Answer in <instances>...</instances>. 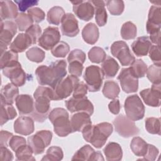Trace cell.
Listing matches in <instances>:
<instances>
[{"label":"cell","mask_w":161,"mask_h":161,"mask_svg":"<svg viewBox=\"0 0 161 161\" xmlns=\"http://www.w3.org/2000/svg\"><path fill=\"white\" fill-rule=\"evenodd\" d=\"M67 63L65 60H58L49 65L38 67L35 72L36 79L41 86H48L54 89L67 74Z\"/></svg>","instance_id":"obj_1"},{"label":"cell","mask_w":161,"mask_h":161,"mask_svg":"<svg viewBox=\"0 0 161 161\" xmlns=\"http://www.w3.org/2000/svg\"><path fill=\"white\" fill-rule=\"evenodd\" d=\"M33 97L35 99L34 109L30 115L35 121L43 123L48 116L50 101L54 99L53 89L47 86H38L33 94Z\"/></svg>","instance_id":"obj_2"},{"label":"cell","mask_w":161,"mask_h":161,"mask_svg":"<svg viewBox=\"0 0 161 161\" xmlns=\"http://www.w3.org/2000/svg\"><path fill=\"white\" fill-rule=\"evenodd\" d=\"M113 131L111 123L102 122L95 125H89L82 130V133L86 142L91 143L96 148H100L104 145Z\"/></svg>","instance_id":"obj_3"},{"label":"cell","mask_w":161,"mask_h":161,"mask_svg":"<svg viewBox=\"0 0 161 161\" xmlns=\"http://www.w3.org/2000/svg\"><path fill=\"white\" fill-rule=\"evenodd\" d=\"M48 118L53 126L54 132L60 137H65L72 133L69 114L62 108L53 109L48 114Z\"/></svg>","instance_id":"obj_4"},{"label":"cell","mask_w":161,"mask_h":161,"mask_svg":"<svg viewBox=\"0 0 161 161\" xmlns=\"http://www.w3.org/2000/svg\"><path fill=\"white\" fill-rule=\"evenodd\" d=\"M124 108L126 116L135 121L142 119L145 115V106L137 94L128 96L124 103Z\"/></svg>","instance_id":"obj_5"},{"label":"cell","mask_w":161,"mask_h":161,"mask_svg":"<svg viewBox=\"0 0 161 161\" xmlns=\"http://www.w3.org/2000/svg\"><path fill=\"white\" fill-rule=\"evenodd\" d=\"M113 124L117 133L123 138H128L136 136L140 132L134 121L123 114L116 116L113 119Z\"/></svg>","instance_id":"obj_6"},{"label":"cell","mask_w":161,"mask_h":161,"mask_svg":"<svg viewBox=\"0 0 161 161\" xmlns=\"http://www.w3.org/2000/svg\"><path fill=\"white\" fill-rule=\"evenodd\" d=\"M52 133L49 130H41L28 138V145L35 155L42 154L51 143Z\"/></svg>","instance_id":"obj_7"},{"label":"cell","mask_w":161,"mask_h":161,"mask_svg":"<svg viewBox=\"0 0 161 161\" xmlns=\"http://www.w3.org/2000/svg\"><path fill=\"white\" fill-rule=\"evenodd\" d=\"M79 82V78L73 75H70L64 78L53 89L54 94L53 100L59 101L68 97L73 92Z\"/></svg>","instance_id":"obj_8"},{"label":"cell","mask_w":161,"mask_h":161,"mask_svg":"<svg viewBox=\"0 0 161 161\" xmlns=\"http://www.w3.org/2000/svg\"><path fill=\"white\" fill-rule=\"evenodd\" d=\"M83 78L91 92H97L101 89L104 79L102 69L97 65H90L86 67Z\"/></svg>","instance_id":"obj_9"},{"label":"cell","mask_w":161,"mask_h":161,"mask_svg":"<svg viewBox=\"0 0 161 161\" xmlns=\"http://www.w3.org/2000/svg\"><path fill=\"white\" fill-rule=\"evenodd\" d=\"M110 50L111 54L118 59L123 66L130 65L135 60L127 43L124 41L114 42L111 45Z\"/></svg>","instance_id":"obj_10"},{"label":"cell","mask_w":161,"mask_h":161,"mask_svg":"<svg viewBox=\"0 0 161 161\" xmlns=\"http://www.w3.org/2000/svg\"><path fill=\"white\" fill-rule=\"evenodd\" d=\"M2 72L4 76L9 79L12 84L18 87L23 86L26 82V74L18 61L5 67L2 69Z\"/></svg>","instance_id":"obj_11"},{"label":"cell","mask_w":161,"mask_h":161,"mask_svg":"<svg viewBox=\"0 0 161 161\" xmlns=\"http://www.w3.org/2000/svg\"><path fill=\"white\" fill-rule=\"evenodd\" d=\"M60 33L57 27L48 26L39 38L38 45L43 49L50 50L60 42Z\"/></svg>","instance_id":"obj_12"},{"label":"cell","mask_w":161,"mask_h":161,"mask_svg":"<svg viewBox=\"0 0 161 161\" xmlns=\"http://www.w3.org/2000/svg\"><path fill=\"white\" fill-rule=\"evenodd\" d=\"M16 32L17 25L15 23L10 20L1 21V53L7 50L8 46L10 45L11 42Z\"/></svg>","instance_id":"obj_13"},{"label":"cell","mask_w":161,"mask_h":161,"mask_svg":"<svg viewBox=\"0 0 161 161\" xmlns=\"http://www.w3.org/2000/svg\"><path fill=\"white\" fill-rule=\"evenodd\" d=\"M65 104L70 113L85 112L90 116L94 113V106L86 96L82 98L70 97L65 101Z\"/></svg>","instance_id":"obj_14"},{"label":"cell","mask_w":161,"mask_h":161,"mask_svg":"<svg viewBox=\"0 0 161 161\" xmlns=\"http://www.w3.org/2000/svg\"><path fill=\"white\" fill-rule=\"evenodd\" d=\"M117 79L123 91L126 93L135 92L138 89V80L131 74L130 67L123 68Z\"/></svg>","instance_id":"obj_15"},{"label":"cell","mask_w":161,"mask_h":161,"mask_svg":"<svg viewBox=\"0 0 161 161\" xmlns=\"http://www.w3.org/2000/svg\"><path fill=\"white\" fill-rule=\"evenodd\" d=\"M73 4L74 14L81 20L87 21L91 20L94 14V8L90 1H70Z\"/></svg>","instance_id":"obj_16"},{"label":"cell","mask_w":161,"mask_h":161,"mask_svg":"<svg viewBox=\"0 0 161 161\" xmlns=\"http://www.w3.org/2000/svg\"><path fill=\"white\" fill-rule=\"evenodd\" d=\"M140 95L147 105L152 107H159L161 96L160 84H153L151 88L141 91Z\"/></svg>","instance_id":"obj_17"},{"label":"cell","mask_w":161,"mask_h":161,"mask_svg":"<svg viewBox=\"0 0 161 161\" xmlns=\"http://www.w3.org/2000/svg\"><path fill=\"white\" fill-rule=\"evenodd\" d=\"M61 31L64 35L74 37L79 33L78 21L75 16L70 13L65 14L61 22Z\"/></svg>","instance_id":"obj_18"},{"label":"cell","mask_w":161,"mask_h":161,"mask_svg":"<svg viewBox=\"0 0 161 161\" xmlns=\"http://www.w3.org/2000/svg\"><path fill=\"white\" fill-rule=\"evenodd\" d=\"M70 121L72 133L82 132L85 128L92 125L90 115L85 112H78L73 114Z\"/></svg>","instance_id":"obj_19"},{"label":"cell","mask_w":161,"mask_h":161,"mask_svg":"<svg viewBox=\"0 0 161 161\" xmlns=\"http://www.w3.org/2000/svg\"><path fill=\"white\" fill-rule=\"evenodd\" d=\"M34 121L31 117L20 116L14 122V130L22 135H29L34 131Z\"/></svg>","instance_id":"obj_20"},{"label":"cell","mask_w":161,"mask_h":161,"mask_svg":"<svg viewBox=\"0 0 161 161\" xmlns=\"http://www.w3.org/2000/svg\"><path fill=\"white\" fill-rule=\"evenodd\" d=\"M152 42L147 36L138 37L131 44V49L137 57H143L148 53Z\"/></svg>","instance_id":"obj_21"},{"label":"cell","mask_w":161,"mask_h":161,"mask_svg":"<svg viewBox=\"0 0 161 161\" xmlns=\"http://www.w3.org/2000/svg\"><path fill=\"white\" fill-rule=\"evenodd\" d=\"M16 106L20 114H30L34 109L33 97L28 94H20L16 97Z\"/></svg>","instance_id":"obj_22"},{"label":"cell","mask_w":161,"mask_h":161,"mask_svg":"<svg viewBox=\"0 0 161 161\" xmlns=\"http://www.w3.org/2000/svg\"><path fill=\"white\" fill-rule=\"evenodd\" d=\"M0 15L1 21L6 19H15L18 15L17 6L12 1H1Z\"/></svg>","instance_id":"obj_23"},{"label":"cell","mask_w":161,"mask_h":161,"mask_svg":"<svg viewBox=\"0 0 161 161\" xmlns=\"http://www.w3.org/2000/svg\"><path fill=\"white\" fill-rule=\"evenodd\" d=\"M32 42L30 36L26 33H19L9 45V49L16 53L25 51L31 45Z\"/></svg>","instance_id":"obj_24"},{"label":"cell","mask_w":161,"mask_h":161,"mask_svg":"<svg viewBox=\"0 0 161 161\" xmlns=\"http://www.w3.org/2000/svg\"><path fill=\"white\" fill-rule=\"evenodd\" d=\"M19 89L18 86L12 83L4 86L1 90V101L6 104H13L18 96Z\"/></svg>","instance_id":"obj_25"},{"label":"cell","mask_w":161,"mask_h":161,"mask_svg":"<svg viewBox=\"0 0 161 161\" xmlns=\"http://www.w3.org/2000/svg\"><path fill=\"white\" fill-rule=\"evenodd\" d=\"M103 152L108 161H119L123 157L122 148L116 142H109L104 148Z\"/></svg>","instance_id":"obj_26"},{"label":"cell","mask_w":161,"mask_h":161,"mask_svg":"<svg viewBox=\"0 0 161 161\" xmlns=\"http://www.w3.org/2000/svg\"><path fill=\"white\" fill-rule=\"evenodd\" d=\"M94 8L95 19L99 26H103L107 22L108 15L105 9L106 3L103 0L90 1Z\"/></svg>","instance_id":"obj_27"},{"label":"cell","mask_w":161,"mask_h":161,"mask_svg":"<svg viewBox=\"0 0 161 161\" xmlns=\"http://www.w3.org/2000/svg\"><path fill=\"white\" fill-rule=\"evenodd\" d=\"M99 36V29L93 23L87 24L82 30V36L84 42L90 45L95 44Z\"/></svg>","instance_id":"obj_28"},{"label":"cell","mask_w":161,"mask_h":161,"mask_svg":"<svg viewBox=\"0 0 161 161\" xmlns=\"http://www.w3.org/2000/svg\"><path fill=\"white\" fill-rule=\"evenodd\" d=\"M101 69L104 76L107 79H109L114 77L116 75L119 69V66L115 59L111 57H108L103 62Z\"/></svg>","instance_id":"obj_29"},{"label":"cell","mask_w":161,"mask_h":161,"mask_svg":"<svg viewBox=\"0 0 161 161\" xmlns=\"http://www.w3.org/2000/svg\"><path fill=\"white\" fill-rule=\"evenodd\" d=\"M130 148L136 156L144 157L147 152L148 143L142 138L135 136L131 140Z\"/></svg>","instance_id":"obj_30"},{"label":"cell","mask_w":161,"mask_h":161,"mask_svg":"<svg viewBox=\"0 0 161 161\" xmlns=\"http://www.w3.org/2000/svg\"><path fill=\"white\" fill-rule=\"evenodd\" d=\"M64 15L65 11L62 7L58 6H53L48 11L47 20L50 24L58 25L62 22Z\"/></svg>","instance_id":"obj_31"},{"label":"cell","mask_w":161,"mask_h":161,"mask_svg":"<svg viewBox=\"0 0 161 161\" xmlns=\"http://www.w3.org/2000/svg\"><path fill=\"white\" fill-rule=\"evenodd\" d=\"M16 116L17 113L12 104L1 101V126H3L9 119H14Z\"/></svg>","instance_id":"obj_32"},{"label":"cell","mask_w":161,"mask_h":161,"mask_svg":"<svg viewBox=\"0 0 161 161\" xmlns=\"http://www.w3.org/2000/svg\"><path fill=\"white\" fill-rule=\"evenodd\" d=\"M120 92L119 87L118 83L113 80H107L104 82L103 88V94L104 96L109 99H116Z\"/></svg>","instance_id":"obj_33"},{"label":"cell","mask_w":161,"mask_h":161,"mask_svg":"<svg viewBox=\"0 0 161 161\" xmlns=\"http://www.w3.org/2000/svg\"><path fill=\"white\" fill-rule=\"evenodd\" d=\"M95 150L89 145H85L73 155L72 160H92Z\"/></svg>","instance_id":"obj_34"},{"label":"cell","mask_w":161,"mask_h":161,"mask_svg":"<svg viewBox=\"0 0 161 161\" xmlns=\"http://www.w3.org/2000/svg\"><path fill=\"white\" fill-rule=\"evenodd\" d=\"M130 71L136 78L143 77L147 70V64L142 59H136L130 65Z\"/></svg>","instance_id":"obj_35"},{"label":"cell","mask_w":161,"mask_h":161,"mask_svg":"<svg viewBox=\"0 0 161 161\" xmlns=\"http://www.w3.org/2000/svg\"><path fill=\"white\" fill-rule=\"evenodd\" d=\"M121 36L124 40L134 39L137 33L136 26L131 21H127L123 24L121 28Z\"/></svg>","instance_id":"obj_36"},{"label":"cell","mask_w":161,"mask_h":161,"mask_svg":"<svg viewBox=\"0 0 161 161\" xmlns=\"http://www.w3.org/2000/svg\"><path fill=\"white\" fill-rule=\"evenodd\" d=\"M15 22L18 30L20 31H26L33 25V21L31 18L24 13H19L15 18Z\"/></svg>","instance_id":"obj_37"},{"label":"cell","mask_w":161,"mask_h":161,"mask_svg":"<svg viewBox=\"0 0 161 161\" xmlns=\"http://www.w3.org/2000/svg\"><path fill=\"white\" fill-rule=\"evenodd\" d=\"M64 157L62 149L57 146L50 147L46 152V154L42 158V160L59 161Z\"/></svg>","instance_id":"obj_38"},{"label":"cell","mask_w":161,"mask_h":161,"mask_svg":"<svg viewBox=\"0 0 161 161\" xmlns=\"http://www.w3.org/2000/svg\"><path fill=\"white\" fill-rule=\"evenodd\" d=\"M88 57L91 62L99 64L103 62L106 57L105 51L101 47H94L88 52Z\"/></svg>","instance_id":"obj_39"},{"label":"cell","mask_w":161,"mask_h":161,"mask_svg":"<svg viewBox=\"0 0 161 161\" xmlns=\"http://www.w3.org/2000/svg\"><path fill=\"white\" fill-rule=\"evenodd\" d=\"M160 71L161 65L153 64L150 65L148 68H147V70L146 72L147 77L153 84H160Z\"/></svg>","instance_id":"obj_40"},{"label":"cell","mask_w":161,"mask_h":161,"mask_svg":"<svg viewBox=\"0 0 161 161\" xmlns=\"http://www.w3.org/2000/svg\"><path fill=\"white\" fill-rule=\"evenodd\" d=\"M145 129L151 134L160 135V118L149 117L145 119Z\"/></svg>","instance_id":"obj_41"},{"label":"cell","mask_w":161,"mask_h":161,"mask_svg":"<svg viewBox=\"0 0 161 161\" xmlns=\"http://www.w3.org/2000/svg\"><path fill=\"white\" fill-rule=\"evenodd\" d=\"M105 3L108 11L112 15L119 16L124 11L125 4L123 1L108 0L106 1Z\"/></svg>","instance_id":"obj_42"},{"label":"cell","mask_w":161,"mask_h":161,"mask_svg":"<svg viewBox=\"0 0 161 161\" xmlns=\"http://www.w3.org/2000/svg\"><path fill=\"white\" fill-rule=\"evenodd\" d=\"M26 56L28 60L36 63L42 62L45 57V53L43 50L37 47L30 48L26 52Z\"/></svg>","instance_id":"obj_43"},{"label":"cell","mask_w":161,"mask_h":161,"mask_svg":"<svg viewBox=\"0 0 161 161\" xmlns=\"http://www.w3.org/2000/svg\"><path fill=\"white\" fill-rule=\"evenodd\" d=\"M33 150L28 145H25L21 147L15 152L17 160H35V158L33 156Z\"/></svg>","instance_id":"obj_44"},{"label":"cell","mask_w":161,"mask_h":161,"mask_svg":"<svg viewBox=\"0 0 161 161\" xmlns=\"http://www.w3.org/2000/svg\"><path fill=\"white\" fill-rule=\"evenodd\" d=\"M1 69H3L5 67L10 65L11 64L18 61V55L11 50H6L1 53Z\"/></svg>","instance_id":"obj_45"},{"label":"cell","mask_w":161,"mask_h":161,"mask_svg":"<svg viewBox=\"0 0 161 161\" xmlns=\"http://www.w3.org/2000/svg\"><path fill=\"white\" fill-rule=\"evenodd\" d=\"M70 50V47L68 43L65 42H59L52 50L51 53L55 57L57 58L65 57Z\"/></svg>","instance_id":"obj_46"},{"label":"cell","mask_w":161,"mask_h":161,"mask_svg":"<svg viewBox=\"0 0 161 161\" xmlns=\"http://www.w3.org/2000/svg\"><path fill=\"white\" fill-rule=\"evenodd\" d=\"M147 21L161 25V8L160 6L152 5L150 8Z\"/></svg>","instance_id":"obj_47"},{"label":"cell","mask_w":161,"mask_h":161,"mask_svg":"<svg viewBox=\"0 0 161 161\" xmlns=\"http://www.w3.org/2000/svg\"><path fill=\"white\" fill-rule=\"evenodd\" d=\"M28 14L31 18L33 21L35 23H40L44 20L45 14L44 11L38 7L30 8L28 11Z\"/></svg>","instance_id":"obj_48"},{"label":"cell","mask_w":161,"mask_h":161,"mask_svg":"<svg viewBox=\"0 0 161 161\" xmlns=\"http://www.w3.org/2000/svg\"><path fill=\"white\" fill-rule=\"evenodd\" d=\"M31 40L32 44L35 45L38 41L39 38L42 35V29L38 25H33L25 32Z\"/></svg>","instance_id":"obj_49"},{"label":"cell","mask_w":161,"mask_h":161,"mask_svg":"<svg viewBox=\"0 0 161 161\" xmlns=\"http://www.w3.org/2000/svg\"><path fill=\"white\" fill-rule=\"evenodd\" d=\"M86 53L82 50L80 49H74L69 53L67 57V61L69 63L73 61H77L83 64L86 61Z\"/></svg>","instance_id":"obj_50"},{"label":"cell","mask_w":161,"mask_h":161,"mask_svg":"<svg viewBox=\"0 0 161 161\" xmlns=\"http://www.w3.org/2000/svg\"><path fill=\"white\" fill-rule=\"evenodd\" d=\"M149 57L155 65H161L160 45H152L149 50Z\"/></svg>","instance_id":"obj_51"},{"label":"cell","mask_w":161,"mask_h":161,"mask_svg":"<svg viewBox=\"0 0 161 161\" xmlns=\"http://www.w3.org/2000/svg\"><path fill=\"white\" fill-rule=\"evenodd\" d=\"M25 145H26V141L25 138L20 136L13 135L9 142V146L14 152Z\"/></svg>","instance_id":"obj_52"},{"label":"cell","mask_w":161,"mask_h":161,"mask_svg":"<svg viewBox=\"0 0 161 161\" xmlns=\"http://www.w3.org/2000/svg\"><path fill=\"white\" fill-rule=\"evenodd\" d=\"M69 72L71 75L76 77H80L82 75L84 69L83 64L77 61H73L69 63Z\"/></svg>","instance_id":"obj_53"},{"label":"cell","mask_w":161,"mask_h":161,"mask_svg":"<svg viewBox=\"0 0 161 161\" xmlns=\"http://www.w3.org/2000/svg\"><path fill=\"white\" fill-rule=\"evenodd\" d=\"M88 90L87 86L84 82H79L73 91V97L75 98H82L86 96Z\"/></svg>","instance_id":"obj_54"},{"label":"cell","mask_w":161,"mask_h":161,"mask_svg":"<svg viewBox=\"0 0 161 161\" xmlns=\"http://www.w3.org/2000/svg\"><path fill=\"white\" fill-rule=\"evenodd\" d=\"M159 153L158 149L156 148L154 145L148 143V149L145 155L143 157V158L140 160H145L149 161H153L156 159Z\"/></svg>","instance_id":"obj_55"},{"label":"cell","mask_w":161,"mask_h":161,"mask_svg":"<svg viewBox=\"0 0 161 161\" xmlns=\"http://www.w3.org/2000/svg\"><path fill=\"white\" fill-rule=\"evenodd\" d=\"M14 3L18 6V8L20 11L24 12L28 11L31 7L37 5L38 4V1L34 0H20V1H14Z\"/></svg>","instance_id":"obj_56"},{"label":"cell","mask_w":161,"mask_h":161,"mask_svg":"<svg viewBox=\"0 0 161 161\" xmlns=\"http://www.w3.org/2000/svg\"><path fill=\"white\" fill-rule=\"evenodd\" d=\"M1 160L2 161H11L13 159V153L7 148V147L1 146Z\"/></svg>","instance_id":"obj_57"},{"label":"cell","mask_w":161,"mask_h":161,"mask_svg":"<svg viewBox=\"0 0 161 161\" xmlns=\"http://www.w3.org/2000/svg\"><path fill=\"white\" fill-rule=\"evenodd\" d=\"M108 108L111 113L118 114L121 109V104L119 99H114L113 101H111L108 104Z\"/></svg>","instance_id":"obj_58"},{"label":"cell","mask_w":161,"mask_h":161,"mask_svg":"<svg viewBox=\"0 0 161 161\" xmlns=\"http://www.w3.org/2000/svg\"><path fill=\"white\" fill-rule=\"evenodd\" d=\"M13 133L8 132L5 130L1 131V140H0V145L8 147V143L9 142L10 138L13 136Z\"/></svg>","instance_id":"obj_59"},{"label":"cell","mask_w":161,"mask_h":161,"mask_svg":"<svg viewBox=\"0 0 161 161\" xmlns=\"http://www.w3.org/2000/svg\"><path fill=\"white\" fill-rule=\"evenodd\" d=\"M104 160V158H103L102 153L99 151H97V152L95 151L93 155V157L92 158V160Z\"/></svg>","instance_id":"obj_60"}]
</instances>
